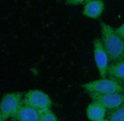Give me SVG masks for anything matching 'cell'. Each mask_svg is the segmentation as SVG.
Instances as JSON below:
<instances>
[{"instance_id":"cell-1","label":"cell","mask_w":124,"mask_h":121,"mask_svg":"<svg viewBox=\"0 0 124 121\" xmlns=\"http://www.w3.org/2000/svg\"><path fill=\"white\" fill-rule=\"evenodd\" d=\"M102 42L108 56L110 63L124 59V40L115 29L104 22H101Z\"/></svg>"},{"instance_id":"cell-2","label":"cell","mask_w":124,"mask_h":121,"mask_svg":"<svg viewBox=\"0 0 124 121\" xmlns=\"http://www.w3.org/2000/svg\"><path fill=\"white\" fill-rule=\"evenodd\" d=\"M81 87L88 93H124V85L123 83L110 77L92 81L82 85Z\"/></svg>"},{"instance_id":"cell-3","label":"cell","mask_w":124,"mask_h":121,"mask_svg":"<svg viewBox=\"0 0 124 121\" xmlns=\"http://www.w3.org/2000/svg\"><path fill=\"white\" fill-rule=\"evenodd\" d=\"M23 94L21 92L6 93L0 105V121L7 120L15 114L23 104Z\"/></svg>"},{"instance_id":"cell-4","label":"cell","mask_w":124,"mask_h":121,"mask_svg":"<svg viewBox=\"0 0 124 121\" xmlns=\"http://www.w3.org/2000/svg\"><path fill=\"white\" fill-rule=\"evenodd\" d=\"M23 104L38 110L50 109L52 105L50 98L39 90H31L27 93L23 100Z\"/></svg>"},{"instance_id":"cell-5","label":"cell","mask_w":124,"mask_h":121,"mask_svg":"<svg viewBox=\"0 0 124 121\" xmlns=\"http://www.w3.org/2000/svg\"><path fill=\"white\" fill-rule=\"evenodd\" d=\"M94 57L96 66L101 78H107L109 59L101 40L95 39L93 41Z\"/></svg>"},{"instance_id":"cell-6","label":"cell","mask_w":124,"mask_h":121,"mask_svg":"<svg viewBox=\"0 0 124 121\" xmlns=\"http://www.w3.org/2000/svg\"><path fill=\"white\" fill-rule=\"evenodd\" d=\"M88 93L93 101L101 103L107 110H113L124 103V93Z\"/></svg>"},{"instance_id":"cell-7","label":"cell","mask_w":124,"mask_h":121,"mask_svg":"<svg viewBox=\"0 0 124 121\" xmlns=\"http://www.w3.org/2000/svg\"><path fill=\"white\" fill-rule=\"evenodd\" d=\"M107 110L101 103L93 101L88 106L86 113L89 120L92 121H106Z\"/></svg>"},{"instance_id":"cell-8","label":"cell","mask_w":124,"mask_h":121,"mask_svg":"<svg viewBox=\"0 0 124 121\" xmlns=\"http://www.w3.org/2000/svg\"><path fill=\"white\" fill-rule=\"evenodd\" d=\"M104 8L103 0H88L85 3L83 14L87 17L97 19L101 16Z\"/></svg>"},{"instance_id":"cell-9","label":"cell","mask_w":124,"mask_h":121,"mask_svg":"<svg viewBox=\"0 0 124 121\" xmlns=\"http://www.w3.org/2000/svg\"><path fill=\"white\" fill-rule=\"evenodd\" d=\"M12 118L18 121H39V110L23 104Z\"/></svg>"},{"instance_id":"cell-10","label":"cell","mask_w":124,"mask_h":121,"mask_svg":"<svg viewBox=\"0 0 124 121\" xmlns=\"http://www.w3.org/2000/svg\"><path fill=\"white\" fill-rule=\"evenodd\" d=\"M107 75L122 82H124V59L110 64L107 70Z\"/></svg>"},{"instance_id":"cell-11","label":"cell","mask_w":124,"mask_h":121,"mask_svg":"<svg viewBox=\"0 0 124 121\" xmlns=\"http://www.w3.org/2000/svg\"><path fill=\"white\" fill-rule=\"evenodd\" d=\"M106 121H124V103L113 110H107Z\"/></svg>"},{"instance_id":"cell-12","label":"cell","mask_w":124,"mask_h":121,"mask_svg":"<svg viewBox=\"0 0 124 121\" xmlns=\"http://www.w3.org/2000/svg\"><path fill=\"white\" fill-rule=\"evenodd\" d=\"M39 121H57L58 120L56 115L50 109L39 110Z\"/></svg>"},{"instance_id":"cell-13","label":"cell","mask_w":124,"mask_h":121,"mask_svg":"<svg viewBox=\"0 0 124 121\" xmlns=\"http://www.w3.org/2000/svg\"><path fill=\"white\" fill-rule=\"evenodd\" d=\"M88 0H66L67 3L69 5H78L83 3H85Z\"/></svg>"},{"instance_id":"cell-14","label":"cell","mask_w":124,"mask_h":121,"mask_svg":"<svg viewBox=\"0 0 124 121\" xmlns=\"http://www.w3.org/2000/svg\"><path fill=\"white\" fill-rule=\"evenodd\" d=\"M118 35L124 40V24L115 29Z\"/></svg>"},{"instance_id":"cell-15","label":"cell","mask_w":124,"mask_h":121,"mask_svg":"<svg viewBox=\"0 0 124 121\" xmlns=\"http://www.w3.org/2000/svg\"><path fill=\"white\" fill-rule=\"evenodd\" d=\"M123 84H124V82H123Z\"/></svg>"}]
</instances>
